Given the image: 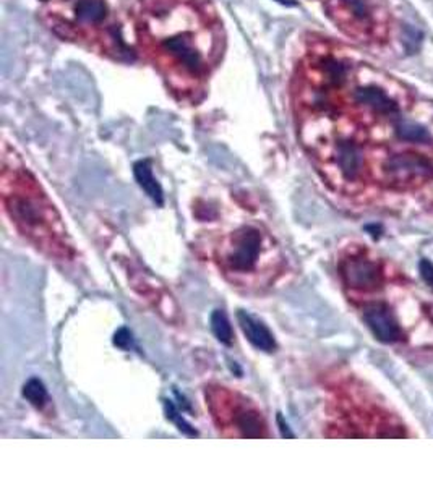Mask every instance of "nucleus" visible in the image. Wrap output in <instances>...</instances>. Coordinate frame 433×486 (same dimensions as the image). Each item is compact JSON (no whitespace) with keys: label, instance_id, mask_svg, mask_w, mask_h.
<instances>
[{"label":"nucleus","instance_id":"nucleus-15","mask_svg":"<svg viewBox=\"0 0 433 486\" xmlns=\"http://www.w3.org/2000/svg\"><path fill=\"white\" fill-rule=\"evenodd\" d=\"M114 344L117 345V347H121V349H129V347L132 345V334H130L125 327L119 329V331L115 333Z\"/></svg>","mask_w":433,"mask_h":486},{"label":"nucleus","instance_id":"nucleus-9","mask_svg":"<svg viewBox=\"0 0 433 486\" xmlns=\"http://www.w3.org/2000/svg\"><path fill=\"white\" fill-rule=\"evenodd\" d=\"M237 321H239L240 329L246 334L250 344L257 347L258 350H263L266 354H271L276 350V339L273 333L268 329L265 323L246 309L237 311Z\"/></svg>","mask_w":433,"mask_h":486},{"label":"nucleus","instance_id":"nucleus-3","mask_svg":"<svg viewBox=\"0 0 433 486\" xmlns=\"http://www.w3.org/2000/svg\"><path fill=\"white\" fill-rule=\"evenodd\" d=\"M273 240L254 224L230 230L216 248V263L226 277L237 285L260 284L276 266Z\"/></svg>","mask_w":433,"mask_h":486},{"label":"nucleus","instance_id":"nucleus-4","mask_svg":"<svg viewBox=\"0 0 433 486\" xmlns=\"http://www.w3.org/2000/svg\"><path fill=\"white\" fill-rule=\"evenodd\" d=\"M206 407L226 438H268V424L262 410L237 391L224 386H208Z\"/></svg>","mask_w":433,"mask_h":486},{"label":"nucleus","instance_id":"nucleus-16","mask_svg":"<svg viewBox=\"0 0 433 486\" xmlns=\"http://www.w3.org/2000/svg\"><path fill=\"white\" fill-rule=\"evenodd\" d=\"M419 269H421V276L424 279L425 283L429 284L433 289V263L429 261V259H422L421 265H419Z\"/></svg>","mask_w":433,"mask_h":486},{"label":"nucleus","instance_id":"nucleus-17","mask_svg":"<svg viewBox=\"0 0 433 486\" xmlns=\"http://www.w3.org/2000/svg\"><path fill=\"white\" fill-rule=\"evenodd\" d=\"M45 4V7H55V5H65V4H71L75 0H41Z\"/></svg>","mask_w":433,"mask_h":486},{"label":"nucleus","instance_id":"nucleus-8","mask_svg":"<svg viewBox=\"0 0 433 486\" xmlns=\"http://www.w3.org/2000/svg\"><path fill=\"white\" fill-rule=\"evenodd\" d=\"M363 321L367 323L373 336L385 344H393L403 336L398 321L385 303H369L363 309Z\"/></svg>","mask_w":433,"mask_h":486},{"label":"nucleus","instance_id":"nucleus-10","mask_svg":"<svg viewBox=\"0 0 433 486\" xmlns=\"http://www.w3.org/2000/svg\"><path fill=\"white\" fill-rule=\"evenodd\" d=\"M133 174H135V178H137L138 185L142 186L143 190H145V194H148L154 203L162 206V203H164V194H162L160 182L153 176L150 161H138L133 166Z\"/></svg>","mask_w":433,"mask_h":486},{"label":"nucleus","instance_id":"nucleus-12","mask_svg":"<svg viewBox=\"0 0 433 486\" xmlns=\"http://www.w3.org/2000/svg\"><path fill=\"white\" fill-rule=\"evenodd\" d=\"M212 331L214 337L224 345L232 344L234 331L230 326L229 318L222 309H214L212 315Z\"/></svg>","mask_w":433,"mask_h":486},{"label":"nucleus","instance_id":"nucleus-7","mask_svg":"<svg viewBox=\"0 0 433 486\" xmlns=\"http://www.w3.org/2000/svg\"><path fill=\"white\" fill-rule=\"evenodd\" d=\"M339 276L346 289L354 292L379 291L383 284L380 263L363 255L345 258L339 263Z\"/></svg>","mask_w":433,"mask_h":486},{"label":"nucleus","instance_id":"nucleus-5","mask_svg":"<svg viewBox=\"0 0 433 486\" xmlns=\"http://www.w3.org/2000/svg\"><path fill=\"white\" fill-rule=\"evenodd\" d=\"M329 20L346 36L362 45H379L388 37V15L371 0H325Z\"/></svg>","mask_w":433,"mask_h":486},{"label":"nucleus","instance_id":"nucleus-2","mask_svg":"<svg viewBox=\"0 0 433 486\" xmlns=\"http://www.w3.org/2000/svg\"><path fill=\"white\" fill-rule=\"evenodd\" d=\"M2 204L18 232L49 257H73L69 232L61 214L35 176L17 156L4 148L2 160Z\"/></svg>","mask_w":433,"mask_h":486},{"label":"nucleus","instance_id":"nucleus-1","mask_svg":"<svg viewBox=\"0 0 433 486\" xmlns=\"http://www.w3.org/2000/svg\"><path fill=\"white\" fill-rule=\"evenodd\" d=\"M133 45L180 104L204 101L221 62L226 35L210 0H137Z\"/></svg>","mask_w":433,"mask_h":486},{"label":"nucleus","instance_id":"nucleus-18","mask_svg":"<svg viewBox=\"0 0 433 486\" xmlns=\"http://www.w3.org/2000/svg\"><path fill=\"white\" fill-rule=\"evenodd\" d=\"M278 422L281 424V432H283V436H287V438H294V434L289 433V428H287V424H284L283 416H278Z\"/></svg>","mask_w":433,"mask_h":486},{"label":"nucleus","instance_id":"nucleus-14","mask_svg":"<svg viewBox=\"0 0 433 486\" xmlns=\"http://www.w3.org/2000/svg\"><path fill=\"white\" fill-rule=\"evenodd\" d=\"M166 412H168V418H171L172 422H176L177 426H179V430L180 432H184V433L188 434V436H196V432H195L194 428L190 426V424H187L186 420L182 418V416H179V412L176 410V407H174V404L171 402V400H166Z\"/></svg>","mask_w":433,"mask_h":486},{"label":"nucleus","instance_id":"nucleus-13","mask_svg":"<svg viewBox=\"0 0 433 486\" xmlns=\"http://www.w3.org/2000/svg\"><path fill=\"white\" fill-rule=\"evenodd\" d=\"M23 396L36 408H43L47 404V400H49V396H47V391H46L43 381L37 380V378H31L23 386Z\"/></svg>","mask_w":433,"mask_h":486},{"label":"nucleus","instance_id":"nucleus-11","mask_svg":"<svg viewBox=\"0 0 433 486\" xmlns=\"http://www.w3.org/2000/svg\"><path fill=\"white\" fill-rule=\"evenodd\" d=\"M395 133L401 142L409 143H427L430 140V133L425 128L424 125L419 124L412 119H404V117H396L393 120Z\"/></svg>","mask_w":433,"mask_h":486},{"label":"nucleus","instance_id":"nucleus-6","mask_svg":"<svg viewBox=\"0 0 433 486\" xmlns=\"http://www.w3.org/2000/svg\"><path fill=\"white\" fill-rule=\"evenodd\" d=\"M383 180L393 188H412L433 178V162L425 154L406 151L388 156L381 164Z\"/></svg>","mask_w":433,"mask_h":486}]
</instances>
